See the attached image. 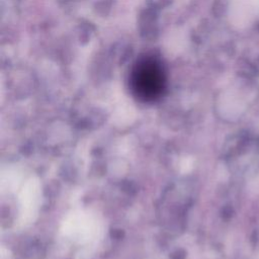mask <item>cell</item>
<instances>
[{
    "label": "cell",
    "mask_w": 259,
    "mask_h": 259,
    "mask_svg": "<svg viewBox=\"0 0 259 259\" xmlns=\"http://www.w3.org/2000/svg\"><path fill=\"white\" fill-rule=\"evenodd\" d=\"M163 73L160 66L152 60L142 62L134 75V87L144 99H155L163 89Z\"/></svg>",
    "instance_id": "6da1fadb"
}]
</instances>
